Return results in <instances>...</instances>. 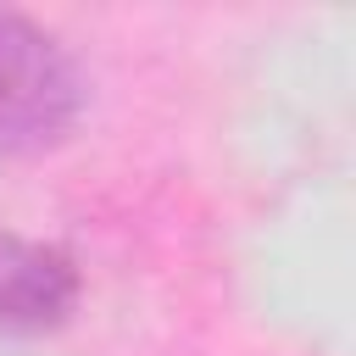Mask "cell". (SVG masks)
<instances>
[{
  "mask_svg": "<svg viewBox=\"0 0 356 356\" xmlns=\"http://www.w3.org/2000/svg\"><path fill=\"white\" fill-rule=\"evenodd\" d=\"M89 83L78 56L44 22L0 11V156H33L72 134Z\"/></svg>",
  "mask_w": 356,
  "mask_h": 356,
  "instance_id": "obj_1",
  "label": "cell"
},
{
  "mask_svg": "<svg viewBox=\"0 0 356 356\" xmlns=\"http://www.w3.org/2000/svg\"><path fill=\"white\" fill-rule=\"evenodd\" d=\"M78 261L61 245L0 234V334L61 328L78 306Z\"/></svg>",
  "mask_w": 356,
  "mask_h": 356,
  "instance_id": "obj_2",
  "label": "cell"
}]
</instances>
